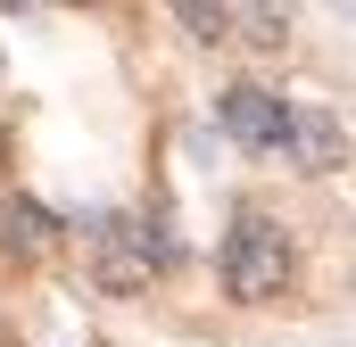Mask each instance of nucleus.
Returning a JSON list of instances; mask_svg holds the SVG:
<instances>
[{
  "instance_id": "nucleus-2",
  "label": "nucleus",
  "mask_w": 356,
  "mask_h": 347,
  "mask_svg": "<svg viewBox=\"0 0 356 347\" xmlns=\"http://www.w3.org/2000/svg\"><path fill=\"white\" fill-rule=\"evenodd\" d=\"M216 124H224L249 158H282V149H290V99H273L266 83H232L216 99Z\"/></svg>"
},
{
  "instance_id": "nucleus-6",
  "label": "nucleus",
  "mask_w": 356,
  "mask_h": 347,
  "mask_svg": "<svg viewBox=\"0 0 356 347\" xmlns=\"http://www.w3.org/2000/svg\"><path fill=\"white\" fill-rule=\"evenodd\" d=\"M175 17L191 25V33H199V42H224V33H232V8H207V0H182Z\"/></svg>"
},
{
  "instance_id": "nucleus-1",
  "label": "nucleus",
  "mask_w": 356,
  "mask_h": 347,
  "mask_svg": "<svg viewBox=\"0 0 356 347\" xmlns=\"http://www.w3.org/2000/svg\"><path fill=\"white\" fill-rule=\"evenodd\" d=\"M216 273H224V289H232L241 306H273V298L290 289V273H298V257H290V232H282L273 215H257V207H249V215H232Z\"/></svg>"
},
{
  "instance_id": "nucleus-5",
  "label": "nucleus",
  "mask_w": 356,
  "mask_h": 347,
  "mask_svg": "<svg viewBox=\"0 0 356 347\" xmlns=\"http://www.w3.org/2000/svg\"><path fill=\"white\" fill-rule=\"evenodd\" d=\"M232 33L257 42V50H282V42H290V17H282V8H232Z\"/></svg>"
},
{
  "instance_id": "nucleus-3",
  "label": "nucleus",
  "mask_w": 356,
  "mask_h": 347,
  "mask_svg": "<svg viewBox=\"0 0 356 347\" xmlns=\"http://www.w3.org/2000/svg\"><path fill=\"white\" fill-rule=\"evenodd\" d=\"M282 158H290L298 174H340L356 158V141H348V124H340L332 108L307 99V108H290V149H282Z\"/></svg>"
},
{
  "instance_id": "nucleus-7",
  "label": "nucleus",
  "mask_w": 356,
  "mask_h": 347,
  "mask_svg": "<svg viewBox=\"0 0 356 347\" xmlns=\"http://www.w3.org/2000/svg\"><path fill=\"white\" fill-rule=\"evenodd\" d=\"M0 347H8V331H0Z\"/></svg>"
},
{
  "instance_id": "nucleus-4",
  "label": "nucleus",
  "mask_w": 356,
  "mask_h": 347,
  "mask_svg": "<svg viewBox=\"0 0 356 347\" xmlns=\"http://www.w3.org/2000/svg\"><path fill=\"white\" fill-rule=\"evenodd\" d=\"M50 240H58V215L42 207V198H0V257H17V264H33V257H50Z\"/></svg>"
}]
</instances>
